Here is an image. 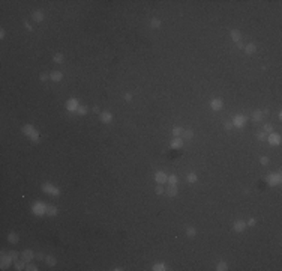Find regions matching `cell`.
Returning a JSON list of instances; mask_svg holds the SVG:
<instances>
[{
  "label": "cell",
  "instance_id": "1",
  "mask_svg": "<svg viewBox=\"0 0 282 271\" xmlns=\"http://www.w3.org/2000/svg\"><path fill=\"white\" fill-rule=\"evenodd\" d=\"M23 133L27 136L33 143H38V142L41 140V136H39V133H38V130L33 128V125H29V124L24 125V127H23Z\"/></svg>",
  "mask_w": 282,
  "mask_h": 271
},
{
  "label": "cell",
  "instance_id": "2",
  "mask_svg": "<svg viewBox=\"0 0 282 271\" xmlns=\"http://www.w3.org/2000/svg\"><path fill=\"white\" fill-rule=\"evenodd\" d=\"M32 212H33L35 215H44V214H47V205L44 203V202H36V203H33V206H32Z\"/></svg>",
  "mask_w": 282,
  "mask_h": 271
},
{
  "label": "cell",
  "instance_id": "3",
  "mask_svg": "<svg viewBox=\"0 0 282 271\" xmlns=\"http://www.w3.org/2000/svg\"><path fill=\"white\" fill-rule=\"evenodd\" d=\"M266 181L269 182V185H279V184H281V181H282V175H281V172L270 173V175H267Z\"/></svg>",
  "mask_w": 282,
  "mask_h": 271
},
{
  "label": "cell",
  "instance_id": "4",
  "mask_svg": "<svg viewBox=\"0 0 282 271\" xmlns=\"http://www.w3.org/2000/svg\"><path fill=\"white\" fill-rule=\"evenodd\" d=\"M12 262H14V259L9 256V253H5V250H2V261H0V267H2V270L9 268Z\"/></svg>",
  "mask_w": 282,
  "mask_h": 271
},
{
  "label": "cell",
  "instance_id": "5",
  "mask_svg": "<svg viewBox=\"0 0 282 271\" xmlns=\"http://www.w3.org/2000/svg\"><path fill=\"white\" fill-rule=\"evenodd\" d=\"M42 190L45 191V193H50L53 196H60V188L59 187H54L50 182H45V184H42Z\"/></svg>",
  "mask_w": 282,
  "mask_h": 271
},
{
  "label": "cell",
  "instance_id": "6",
  "mask_svg": "<svg viewBox=\"0 0 282 271\" xmlns=\"http://www.w3.org/2000/svg\"><path fill=\"white\" fill-rule=\"evenodd\" d=\"M231 122H233V127L243 128V127H245V124L248 122V116H245V115H236V116H234V119H233Z\"/></svg>",
  "mask_w": 282,
  "mask_h": 271
},
{
  "label": "cell",
  "instance_id": "7",
  "mask_svg": "<svg viewBox=\"0 0 282 271\" xmlns=\"http://www.w3.org/2000/svg\"><path fill=\"white\" fill-rule=\"evenodd\" d=\"M267 142L270 143V145H273V146H278V145H281V142H282V139H281V134L279 133H270V134H267Z\"/></svg>",
  "mask_w": 282,
  "mask_h": 271
},
{
  "label": "cell",
  "instance_id": "8",
  "mask_svg": "<svg viewBox=\"0 0 282 271\" xmlns=\"http://www.w3.org/2000/svg\"><path fill=\"white\" fill-rule=\"evenodd\" d=\"M78 107H80V102H78L77 98H70V100L66 101V109H68L69 111H77Z\"/></svg>",
  "mask_w": 282,
  "mask_h": 271
},
{
  "label": "cell",
  "instance_id": "9",
  "mask_svg": "<svg viewBox=\"0 0 282 271\" xmlns=\"http://www.w3.org/2000/svg\"><path fill=\"white\" fill-rule=\"evenodd\" d=\"M33 258H36V253H35L33 250H30V249H26V250L21 253V259H24L26 262H32Z\"/></svg>",
  "mask_w": 282,
  "mask_h": 271
},
{
  "label": "cell",
  "instance_id": "10",
  "mask_svg": "<svg viewBox=\"0 0 282 271\" xmlns=\"http://www.w3.org/2000/svg\"><path fill=\"white\" fill-rule=\"evenodd\" d=\"M99 119L104 122V124H110V122L113 121V113H111V111H107V110H104V111L99 113Z\"/></svg>",
  "mask_w": 282,
  "mask_h": 271
},
{
  "label": "cell",
  "instance_id": "11",
  "mask_svg": "<svg viewBox=\"0 0 282 271\" xmlns=\"http://www.w3.org/2000/svg\"><path fill=\"white\" fill-rule=\"evenodd\" d=\"M167 179H168V176H167V173H165V172L159 170V172H156V173H155V181L158 182V184H165Z\"/></svg>",
  "mask_w": 282,
  "mask_h": 271
},
{
  "label": "cell",
  "instance_id": "12",
  "mask_svg": "<svg viewBox=\"0 0 282 271\" xmlns=\"http://www.w3.org/2000/svg\"><path fill=\"white\" fill-rule=\"evenodd\" d=\"M210 107L213 109V110H221L224 107V101L221 98H213V100L210 101Z\"/></svg>",
  "mask_w": 282,
  "mask_h": 271
},
{
  "label": "cell",
  "instance_id": "13",
  "mask_svg": "<svg viewBox=\"0 0 282 271\" xmlns=\"http://www.w3.org/2000/svg\"><path fill=\"white\" fill-rule=\"evenodd\" d=\"M177 193H179L177 185H168V187L165 188V193L164 194H167L168 197H174V196H177Z\"/></svg>",
  "mask_w": 282,
  "mask_h": 271
},
{
  "label": "cell",
  "instance_id": "14",
  "mask_svg": "<svg viewBox=\"0 0 282 271\" xmlns=\"http://www.w3.org/2000/svg\"><path fill=\"white\" fill-rule=\"evenodd\" d=\"M32 18L36 23H42L44 20H45V14H44L42 11H33L32 12Z\"/></svg>",
  "mask_w": 282,
  "mask_h": 271
},
{
  "label": "cell",
  "instance_id": "15",
  "mask_svg": "<svg viewBox=\"0 0 282 271\" xmlns=\"http://www.w3.org/2000/svg\"><path fill=\"white\" fill-rule=\"evenodd\" d=\"M170 146L173 148V149H180V148L183 146V139H180V137H174L173 140L170 142Z\"/></svg>",
  "mask_w": 282,
  "mask_h": 271
},
{
  "label": "cell",
  "instance_id": "16",
  "mask_svg": "<svg viewBox=\"0 0 282 271\" xmlns=\"http://www.w3.org/2000/svg\"><path fill=\"white\" fill-rule=\"evenodd\" d=\"M233 229H234L236 232H243V231L246 229V223L242 222V220H236L234 224H233Z\"/></svg>",
  "mask_w": 282,
  "mask_h": 271
},
{
  "label": "cell",
  "instance_id": "17",
  "mask_svg": "<svg viewBox=\"0 0 282 271\" xmlns=\"http://www.w3.org/2000/svg\"><path fill=\"white\" fill-rule=\"evenodd\" d=\"M230 35H231V39L237 44V42H240L242 41V33L237 30V29H233L231 32H230Z\"/></svg>",
  "mask_w": 282,
  "mask_h": 271
},
{
  "label": "cell",
  "instance_id": "18",
  "mask_svg": "<svg viewBox=\"0 0 282 271\" xmlns=\"http://www.w3.org/2000/svg\"><path fill=\"white\" fill-rule=\"evenodd\" d=\"M255 51H257V45H255L254 42H249V44L245 45V53L246 54H254Z\"/></svg>",
  "mask_w": 282,
  "mask_h": 271
},
{
  "label": "cell",
  "instance_id": "19",
  "mask_svg": "<svg viewBox=\"0 0 282 271\" xmlns=\"http://www.w3.org/2000/svg\"><path fill=\"white\" fill-rule=\"evenodd\" d=\"M8 241H9V244H18V242H20V237H18V233H15V232H9V235H8Z\"/></svg>",
  "mask_w": 282,
  "mask_h": 271
},
{
  "label": "cell",
  "instance_id": "20",
  "mask_svg": "<svg viewBox=\"0 0 282 271\" xmlns=\"http://www.w3.org/2000/svg\"><path fill=\"white\" fill-rule=\"evenodd\" d=\"M62 78H63V74H62L60 71H53L51 74H50V80H53V82H62Z\"/></svg>",
  "mask_w": 282,
  "mask_h": 271
},
{
  "label": "cell",
  "instance_id": "21",
  "mask_svg": "<svg viewBox=\"0 0 282 271\" xmlns=\"http://www.w3.org/2000/svg\"><path fill=\"white\" fill-rule=\"evenodd\" d=\"M263 118H264V115H263L261 110H254L252 111V121L254 122H261Z\"/></svg>",
  "mask_w": 282,
  "mask_h": 271
},
{
  "label": "cell",
  "instance_id": "22",
  "mask_svg": "<svg viewBox=\"0 0 282 271\" xmlns=\"http://www.w3.org/2000/svg\"><path fill=\"white\" fill-rule=\"evenodd\" d=\"M14 265H15V270H17V271H21V270H26V265H27V262H26L24 259H21V261L17 259Z\"/></svg>",
  "mask_w": 282,
  "mask_h": 271
},
{
  "label": "cell",
  "instance_id": "23",
  "mask_svg": "<svg viewBox=\"0 0 282 271\" xmlns=\"http://www.w3.org/2000/svg\"><path fill=\"white\" fill-rule=\"evenodd\" d=\"M57 214H59V209H57L54 205H47V215L54 217V215H57Z\"/></svg>",
  "mask_w": 282,
  "mask_h": 271
},
{
  "label": "cell",
  "instance_id": "24",
  "mask_svg": "<svg viewBox=\"0 0 282 271\" xmlns=\"http://www.w3.org/2000/svg\"><path fill=\"white\" fill-rule=\"evenodd\" d=\"M45 264L48 265V267H54V265H57V259L53 256V255H48V256H45Z\"/></svg>",
  "mask_w": 282,
  "mask_h": 271
},
{
  "label": "cell",
  "instance_id": "25",
  "mask_svg": "<svg viewBox=\"0 0 282 271\" xmlns=\"http://www.w3.org/2000/svg\"><path fill=\"white\" fill-rule=\"evenodd\" d=\"M182 137L185 139V140H191V139L194 137V131H192V130H183Z\"/></svg>",
  "mask_w": 282,
  "mask_h": 271
},
{
  "label": "cell",
  "instance_id": "26",
  "mask_svg": "<svg viewBox=\"0 0 282 271\" xmlns=\"http://www.w3.org/2000/svg\"><path fill=\"white\" fill-rule=\"evenodd\" d=\"M186 181L189 182V184H194V182H197V181H198V176H197V175L194 173V172H191V173L188 175V176H186Z\"/></svg>",
  "mask_w": 282,
  "mask_h": 271
},
{
  "label": "cell",
  "instance_id": "27",
  "mask_svg": "<svg viewBox=\"0 0 282 271\" xmlns=\"http://www.w3.org/2000/svg\"><path fill=\"white\" fill-rule=\"evenodd\" d=\"M161 24H162V23H161L159 18H152V20H150V26H152L153 29H161Z\"/></svg>",
  "mask_w": 282,
  "mask_h": 271
},
{
  "label": "cell",
  "instance_id": "28",
  "mask_svg": "<svg viewBox=\"0 0 282 271\" xmlns=\"http://www.w3.org/2000/svg\"><path fill=\"white\" fill-rule=\"evenodd\" d=\"M167 182H168L170 185H176V184H177V182H179V178L176 176V175H170V176H168V179H167Z\"/></svg>",
  "mask_w": 282,
  "mask_h": 271
},
{
  "label": "cell",
  "instance_id": "29",
  "mask_svg": "<svg viewBox=\"0 0 282 271\" xmlns=\"http://www.w3.org/2000/svg\"><path fill=\"white\" fill-rule=\"evenodd\" d=\"M165 270H168L167 264H155L153 265V271H165Z\"/></svg>",
  "mask_w": 282,
  "mask_h": 271
},
{
  "label": "cell",
  "instance_id": "30",
  "mask_svg": "<svg viewBox=\"0 0 282 271\" xmlns=\"http://www.w3.org/2000/svg\"><path fill=\"white\" fill-rule=\"evenodd\" d=\"M216 270H218V271H227V270H228V265H227V262L221 261V262H219V264L216 265Z\"/></svg>",
  "mask_w": 282,
  "mask_h": 271
},
{
  "label": "cell",
  "instance_id": "31",
  "mask_svg": "<svg viewBox=\"0 0 282 271\" xmlns=\"http://www.w3.org/2000/svg\"><path fill=\"white\" fill-rule=\"evenodd\" d=\"M182 133H183V130H182L180 127H177V125L173 127V136H174V137H180Z\"/></svg>",
  "mask_w": 282,
  "mask_h": 271
},
{
  "label": "cell",
  "instance_id": "32",
  "mask_svg": "<svg viewBox=\"0 0 282 271\" xmlns=\"http://www.w3.org/2000/svg\"><path fill=\"white\" fill-rule=\"evenodd\" d=\"M63 54H62V53H56L54 56H53V60H54V62L56 63H62V62H63Z\"/></svg>",
  "mask_w": 282,
  "mask_h": 271
},
{
  "label": "cell",
  "instance_id": "33",
  "mask_svg": "<svg viewBox=\"0 0 282 271\" xmlns=\"http://www.w3.org/2000/svg\"><path fill=\"white\" fill-rule=\"evenodd\" d=\"M87 111H89V109H87L86 106H80V107H78V110H77V113H78V115H81V116H86Z\"/></svg>",
  "mask_w": 282,
  "mask_h": 271
},
{
  "label": "cell",
  "instance_id": "34",
  "mask_svg": "<svg viewBox=\"0 0 282 271\" xmlns=\"http://www.w3.org/2000/svg\"><path fill=\"white\" fill-rule=\"evenodd\" d=\"M197 235V231L194 229V228H188L186 229V237H189V238H194Z\"/></svg>",
  "mask_w": 282,
  "mask_h": 271
},
{
  "label": "cell",
  "instance_id": "35",
  "mask_svg": "<svg viewBox=\"0 0 282 271\" xmlns=\"http://www.w3.org/2000/svg\"><path fill=\"white\" fill-rule=\"evenodd\" d=\"M155 193H156V194H164V193H165V188L162 187V184H158V185H156Z\"/></svg>",
  "mask_w": 282,
  "mask_h": 271
},
{
  "label": "cell",
  "instance_id": "36",
  "mask_svg": "<svg viewBox=\"0 0 282 271\" xmlns=\"http://www.w3.org/2000/svg\"><path fill=\"white\" fill-rule=\"evenodd\" d=\"M26 270H27V271H38L39 268L35 265V264H30V262H27V265H26Z\"/></svg>",
  "mask_w": 282,
  "mask_h": 271
},
{
  "label": "cell",
  "instance_id": "37",
  "mask_svg": "<svg viewBox=\"0 0 282 271\" xmlns=\"http://www.w3.org/2000/svg\"><path fill=\"white\" fill-rule=\"evenodd\" d=\"M264 133H266V134L273 133V125H270V124H266V125H264Z\"/></svg>",
  "mask_w": 282,
  "mask_h": 271
},
{
  "label": "cell",
  "instance_id": "38",
  "mask_svg": "<svg viewBox=\"0 0 282 271\" xmlns=\"http://www.w3.org/2000/svg\"><path fill=\"white\" fill-rule=\"evenodd\" d=\"M9 256H11V258L14 259V262H15L17 259H18V256H20V253H18V251H15V250H11V251H9Z\"/></svg>",
  "mask_w": 282,
  "mask_h": 271
},
{
  "label": "cell",
  "instance_id": "39",
  "mask_svg": "<svg viewBox=\"0 0 282 271\" xmlns=\"http://www.w3.org/2000/svg\"><path fill=\"white\" fill-rule=\"evenodd\" d=\"M39 80H41V82H47V80H50V74H45V72L39 74Z\"/></svg>",
  "mask_w": 282,
  "mask_h": 271
},
{
  "label": "cell",
  "instance_id": "40",
  "mask_svg": "<svg viewBox=\"0 0 282 271\" xmlns=\"http://www.w3.org/2000/svg\"><path fill=\"white\" fill-rule=\"evenodd\" d=\"M257 139L260 142H264V140H267V134L266 133H260V134H257Z\"/></svg>",
  "mask_w": 282,
  "mask_h": 271
},
{
  "label": "cell",
  "instance_id": "41",
  "mask_svg": "<svg viewBox=\"0 0 282 271\" xmlns=\"http://www.w3.org/2000/svg\"><path fill=\"white\" fill-rule=\"evenodd\" d=\"M260 163L263 164V166H267L270 161H269V157H260Z\"/></svg>",
  "mask_w": 282,
  "mask_h": 271
},
{
  "label": "cell",
  "instance_id": "42",
  "mask_svg": "<svg viewBox=\"0 0 282 271\" xmlns=\"http://www.w3.org/2000/svg\"><path fill=\"white\" fill-rule=\"evenodd\" d=\"M24 27L27 29L29 32H33V27H32V24H30L29 21H24Z\"/></svg>",
  "mask_w": 282,
  "mask_h": 271
},
{
  "label": "cell",
  "instance_id": "43",
  "mask_svg": "<svg viewBox=\"0 0 282 271\" xmlns=\"http://www.w3.org/2000/svg\"><path fill=\"white\" fill-rule=\"evenodd\" d=\"M255 224H257V220H255V218H249L248 223H246V226H255Z\"/></svg>",
  "mask_w": 282,
  "mask_h": 271
},
{
  "label": "cell",
  "instance_id": "44",
  "mask_svg": "<svg viewBox=\"0 0 282 271\" xmlns=\"http://www.w3.org/2000/svg\"><path fill=\"white\" fill-rule=\"evenodd\" d=\"M36 259L38 261H45V255H44V253H36Z\"/></svg>",
  "mask_w": 282,
  "mask_h": 271
},
{
  "label": "cell",
  "instance_id": "45",
  "mask_svg": "<svg viewBox=\"0 0 282 271\" xmlns=\"http://www.w3.org/2000/svg\"><path fill=\"white\" fill-rule=\"evenodd\" d=\"M125 101H128V102H131L132 101V93H125Z\"/></svg>",
  "mask_w": 282,
  "mask_h": 271
},
{
  "label": "cell",
  "instance_id": "46",
  "mask_svg": "<svg viewBox=\"0 0 282 271\" xmlns=\"http://www.w3.org/2000/svg\"><path fill=\"white\" fill-rule=\"evenodd\" d=\"M224 127H225L227 130H231V128H233V122H225Z\"/></svg>",
  "mask_w": 282,
  "mask_h": 271
},
{
  "label": "cell",
  "instance_id": "47",
  "mask_svg": "<svg viewBox=\"0 0 282 271\" xmlns=\"http://www.w3.org/2000/svg\"><path fill=\"white\" fill-rule=\"evenodd\" d=\"M237 47H239L240 50H245V44H243V42L240 41V42H237Z\"/></svg>",
  "mask_w": 282,
  "mask_h": 271
},
{
  "label": "cell",
  "instance_id": "48",
  "mask_svg": "<svg viewBox=\"0 0 282 271\" xmlns=\"http://www.w3.org/2000/svg\"><path fill=\"white\" fill-rule=\"evenodd\" d=\"M93 111H95V113H101V111H99V107H98V106H95V107H93Z\"/></svg>",
  "mask_w": 282,
  "mask_h": 271
},
{
  "label": "cell",
  "instance_id": "49",
  "mask_svg": "<svg viewBox=\"0 0 282 271\" xmlns=\"http://www.w3.org/2000/svg\"><path fill=\"white\" fill-rule=\"evenodd\" d=\"M0 38H2V39L5 38V30H3V29H2V30H0Z\"/></svg>",
  "mask_w": 282,
  "mask_h": 271
}]
</instances>
